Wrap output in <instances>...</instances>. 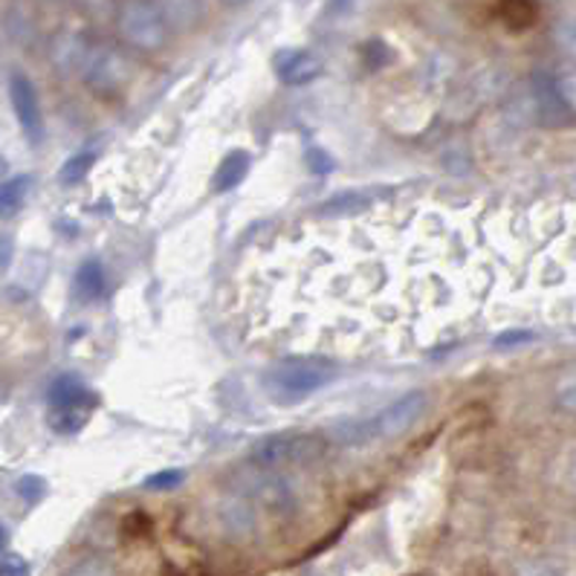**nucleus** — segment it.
Masks as SVG:
<instances>
[{
    "label": "nucleus",
    "mask_w": 576,
    "mask_h": 576,
    "mask_svg": "<svg viewBox=\"0 0 576 576\" xmlns=\"http://www.w3.org/2000/svg\"><path fill=\"white\" fill-rule=\"evenodd\" d=\"M429 405L426 391H409L405 397L385 405L382 412L368 420H344L339 426L330 429L333 441L342 446H368V443L389 441V438H400L423 418Z\"/></svg>",
    "instance_id": "f257e3e1"
},
{
    "label": "nucleus",
    "mask_w": 576,
    "mask_h": 576,
    "mask_svg": "<svg viewBox=\"0 0 576 576\" xmlns=\"http://www.w3.org/2000/svg\"><path fill=\"white\" fill-rule=\"evenodd\" d=\"M337 377V366L322 357H290L272 366L264 374V391L270 394L272 403L296 405L325 389Z\"/></svg>",
    "instance_id": "f03ea898"
},
{
    "label": "nucleus",
    "mask_w": 576,
    "mask_h": 576,
    "mask_svg": "<svg viewBox=\"0 0 576 576\" xmlns=\"http://www.w3.org/2000/svg\"><path fill=\"white\" fill-rule=\"evenodd\" d=\"M328 452V438L319 432H272L249 446V461L258 466H307Z\"/></svg>",
    "instance_id": "7ed1b4c3"
},
{
    "label": "nucleus",
    "mask_w": 576,
    "mask_h": 576,
    "mask_svg": "<svg viewBox=\"0 0 576 576\" xmlns=\"http://www.w3.org/2000/svg\"><path fill=\"white\" fill-rule=\"evenodd\" d=\"M50 400V426L59 434H75L84 429L91 412L99 405V394L75 374H59L47 391Z\"/></svg>",
    "instance_id": "20e7f679"
},
{
    "label": "nucleus",
    "mask_w": 576,
    "mask_h": 576,
    "mask_svg": "<svg viewBox=\"0 0 576 576\" xmlns=\"http://www.w3.org/2000/svg\"><path fill=\"white\" fill-rule=\"evenodd\" d=\"M116 27L125 38V44L136 47L143 53H157L168 41V21L163 16V7L154 0H122Z\"/></svg>",
    "instance_id": "39448f33"
},
{
    "label": "nucleus",
    "mask_w": 576,
    "mask_h": 576,
    "mask_svg": "<svg viewBox=\"0 0 576 576\" xmlns=\"http://www.w3.org/2000/svg\"><path fill=\"white\" fill-rule=\"evenodd\" d=\"M9 99H12V111H16L23 136L30 140V145L38 148V145L44 143L47 125L44 111H41V99H38V91L30 75L12 73V79H9Z\"/></svg>",
    "instance_id": "423d86ee"
},
{
    "label": "nucleus",
    "mask_w": 576,
    "mask_h": 576,
    "mask_svg": "<svg viewBox=\"0 0 576 576\" xmlns=\"http://www.w3.org/2000/svg\"><path fill=\"white\" fill-rule=\"evenodd\" d=\"M533 91H536V105H539L542 120L551 125L574 120V107H570V96H565L559 88V79L551 75L547 70L533 73Z\"/></svg>",
    "instance_id": "0eeeda50"
},
{
    "label": "nucleus",
    "mask_w": 576,
    "mask_h": 576,
    "mask_svg": "<svg viewBox=\"0 0 576 576\" xmlns=\"http://www.w3.org/2000/svg\"><path fill=\"white\" fill-rule=\"evenodd\" d=\"M278 75L281 82L290 84V88H299V84L313 82L316 75H322L325 64L319 55L307 53V50H285V53L276 59Z\"/></svg>",
    "instance_id": "6e6552de"
},
{
    "label": "nucleus",
    "mask_w": 576,
    "mask_h": 576,
    "mask_svg": "<svg viewBox=\"0 0 576 576\" xmlns=\"http://www.w3.org/2000/svg\"><path fill=\"white\" fill-rule=\"evenodd\" d=\"M127 73V61L113 50H99L91 55V68H88V84L93 91L111 93L122 84Z\"/></svg>",
    "instance_id": "1a4fd4ad"
},
{
    "label": "nucleus",
    "mask_w": 576,
    "mask_h": 576,
    "mask_svg": "<svg viewBox=\"0 0 576 576\" xmlns=\"http://www.w3.org/2000/svg\"><path fill=\"white\" fill-rule=\"evenodd\" d=\"M249 165H253V157H249L247 151H233V154H226L217 165L215 177H212V188H215L217 195H224V192H233L235 186L244 183V177L249 174Z\"/></svg>",
    "instance_id": "9d476101"
},
{
    "label": "nucleus",
    "mask_w": 576,
    "mask_h": 576,
    "mask_svg": "<svg viewBox=\"0 0 576 576\" xmlns=\"http://www.w3.org/2000/svg\"><path fill=\"white\" fill-rule=\"evenodd\" d=\"M73 290L75 299L84 301V305L102 299V292H105V267H102V261L88 258V261L79 264V270H75L73 278Z\"/></svg>",
    "instance_id": "9b49d317"
},
{
    "label": "nucleus",
    "mask_w": 576,
    "mask_h": 576,
    "mask_svg": "<svg viewBox=\"0 0 576 576\" xmlns=\"http://www.w3.org/2000/svg\"><path fill=\"white\" fill-rule=\"evenodd\" d=\"M32 177L21 174V177H12V181L0 183V220H9L23 209L27 195H30Z\"/></svg>",
    "instance_id": "f8f14e48"
},
{
    "label": "nucleus",
    "mask_w": 576,
    "mask_h": 576,
    "mask_svg": "<svg viewBox=\"0 0 576 576\" xmlns=\"http://www.w3.org/2000/svg\"><path fill=\"white\" fill-rule=\"evenodd\" d=\"M536 16H539L536 0H502V21L510 30H527V27H533Z\"/></svg>",
    "instance_id": "ddd939ff"
},
{
    "label": "nucleus",
    "mask_w": 576,
    "mask_h": 576,
    "mask_svg": "<svg viewBox=\"0 0 576 576\" xmlns=\"http://www.w3.org/2000/svg\"><path fill=\"white\" fill-rule=\"evenodd\" d=\"M84 55H88V47H84L82 35L61 32V35L53 41V59L59 68H73V64H82Z\"/></svg>",
    "instance_id": "4468645a"
},
{
    "label": "nucleus",
    "mask_w": 576,
    "mask_h": 576,
    "mask_svg": "<svg viewBox=\"0 0 576 576\" xmlns=\"http://www.w3.org/2000/svg\"><path fill=\"white\" fill-rule=\"evenodd\" d=\"M371 203H374V197L368 195V192L353 188V192H342V195L330 197V200L322 206V212L325 215H360V212H366Z\"/></svg>",
    "instance_id": "2eb2a0df"
},
{
    "label": "nucleus",
    "mask_w": 576,
    "mask_h": 576,
    "mask_svg": "<svg viewBox=\"0 0 576 576\" xmlns=\"http://www.w3.org/2000/svg\"><path fill=\"white\" fill-rule=\"evenodd\" d=\"M93 163H96V154H93V151H82V154H75V157H70L68 163L61 165L59 181L64 183V186H73V183H82L84 177L91 174Z\"/></svg>",
    "instance_id": "dca6fc26"
},
{
    "label": "nucleus",
    "mask_w": 576,
    "mask_h": 576,
    "mask_svg": "<svg viewBox=\"0 0 576 576\" xmlns=\"http://www.w3.org/2000/svg\"><path fill=\"white\" fill-rule=\"evenodd\" d=\"M163 16L168 23H181V27H188V23H195L197 16H200V7H197V0H165L163 7Z\"/></svg>",
    "instance_id": "f3484780"
},
{
    "label": "nucleus",
    "mask_w": 576,
    "mask_h": 576,
    "mask_svg": "<svg viewBox=\"0 0 576 576\" xmlns=\"http://www.w3.org/2000/svg\"><path fill=\"white\" fill-rule=\"evenodd\" d=\"M362 61H366L368 70H382L389 68L391 61H394V50H391L382 38H371L366 47H362Z\"/></svg>",
    "instance_id": "a211bd4d"
},
{
    "label": "nucleus",
    "mask_w": 576,
    "mask_h": 576,
    "mask_svg": "<svg viewBox=\"0 0 576 576\" xmlns=\"http://www.w3.org/2000/svg\"><path fill=\"white\" fill-rule=\"evenodd\" d=\"M151 531H154V522L143 510H134V513H127L122 518V533H125L127 539H145V536H151Z\"/></svg>",
    "instance_id": "6ab92c4d"
},
{
    "label": "nucleus",
    "mask_w": 576,
    "mask_h": 576,
    "mask_svg": "<svg viewBox=\"0 0 576 576\" xmlns=\"http://www.w3.org/2000/svg\"><path fill=\"white\" fill-rule=\"evenodd\" d=\"M183 481H186V472L183 470H163L145 479V490H154V493H172V490H177Z\"/></svg>",
    "instance_id": "aec40b11"
},
{
    "label": "nucleus",
    "mask_w": 576,
    "mask_h": 576,
    "mask_svg": "<svg viewBox=\"0 0 576 576\" xmlns=\"http://www.w3.org/2000/svg\"><path fill=\"white\" fill-rule=\"evenodd\" d=\"M16 490H18V495H21L23 502L32 507V504L44 502L47 481L41 479V475H23V479L16 484Z\"/></svg>",
    "instance_id": "412c9836"
},
{
    "label": "nucleus",
    "mask_w": 576,
    "mask_h": 576,
    "mask_svg": "<svg viewBox=\"0 0 576 576\" xmlns=\"http://www.w3.org/2000/svg\"><path fill=\"white\" fill-rule=\"evenodd\" d=\"M305 163H307V168H310L313 174H319V177H325V174L333 172V165H337L328 151L316 148V145H313V148L305 151Z\"/></svg>",
    "instance_id": "4be33fe9"
},
{
    "label": "nucleus",
    "mask_w": 576,
    "mask_h": 576,
    "mask_svg": "<svg viewBox=\"0 0 576 576\" xmlns=\"http://www.w3.org/2000/svg\"><path fill=\"white\" fill-rule=\"evenodd\" d=\"M533 339H536V333H531V330H504L495 337L493 344L498 351H507V348H518V344H527Z\"/></svg>",
    "instance_id": "5701e85b"
},
{
    "label": "nucleus",
    "mask_w": 576,
    "mask_h": 576,
    "mask_svg": "<svg viewBox=\"0 0 576 576\" xmlns=\"http://www.w3.org/2000/svg\"><path fill=\"white\" fill-rule=\"evenodd\" d=\"M30 574V562L18 554L0 556V576H23Z\"/></svg>",
    "instance_id": "b1692460"
},
{
    "label": "nucleus",
    "mask_w": 576,
    "mask_h": 576,
    "mask_svg": "<svg viewBox=\"0 0 576 576\" xmlns=\"http://www.w3.org/2000/svg\"><path fill=\"white\" fill-rule=\"evenodd\" d=\"M12 253H16V244L9 235H0V270H7L9 261H12Z\"/></svg>",
    "instance_id": "393cba45"
},
{
    "label": "nucleus",
    "mask_w": 576,
    "mask_h": 576,
    "mask_svg": "<svg viewBox=\"0 0 576 576\" xmlns=\"http://www.w3.org/2000/svg\"><path fill=\"white\" fill-rule=\"evenodd\" d=\"M348 7H351V0H330V9H333V12H342V9Z\"/></svg>",
    "instance_id": "a878e982"
},
{
    "label": "nucleus",
    "mask_w": 576,
    "mask_h": 576,
    "mask_svg": "<svg viewBox=\"0 0 576 576\" xmlns=\"http://www.w3.org/2000/svg\"><path fill=\"white\" fill-rule=\"evenodd\" d=\"M7 539H9L7 527H3V524H0V554H3V547H7Z\"/></svg>",
    "instance_id": "bb28decb"
},
{
    "label": "nucleus",
    "mask_w": 576,
    "mask_h": 576,
    "mask_svg": "<svg viewBox=\"0 0 576 576\" xmlns=\"http://www.w3.org/2000/svg\"><path fill=\"white\" fill-rule=\"evenodd\" d=\"M7 174H9V163L3 157H0V183L7 181Z\"/></svg>",
    "instance_id": "cd10ccee"
},
{
    "label": "nucleus",
    "mask_w": 576,
    "mask_h": 576,
    "mask_svg": "<svg viewBox=\"0 0 576 576\" xmlns=\"http://www.w3.org/2000/svg\"><path fill=\"white\" fill-rule=\"evenodd\" d=\"M220 3H226V7H244L249 0H220Z\"/></svg>",
    "instance_id": "c85d7f7f"
}]
</instances>
